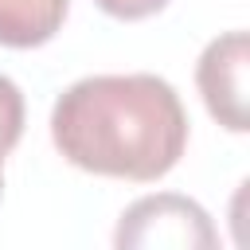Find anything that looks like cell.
<instances>
[{"label": "cell", "instance_id": "1", "mask_svg": "<svg viewBox=\"0 0 250 250\" xmlns=\"http://www.w3.org/2000/svg\"><path fill=\"white\" fill-rule=\"evenodd\" d=\"M51 141L90 176L152 184L180 164L188 113L172 82L156 74H90L59 94Z\"/></svg>", "mask_w": 250, "mask_h": 250}, {"label": "cell", "instance_id": "2", "mask_svg": "<svg viewBox=\"0 0 250 250\" xmlns=\"http://www.w3.org/2000/svg\"><path fill=\"white\" fill-rule=\"evenodd\" d=\"M113 242L125 250H160V246H172V250H211L219 246V230L211 227V215L188 199V195H176V191H156V195H145L137 203L125 207L121 223H117V234Z\"/></svg>", "mask_w": 250, "mask_h": 250}, {"label": "cell", "instance_id": "3", "mask_svg": "<svg viewBox=\"0 0 250 250\" xmlns=\"http://www.w3.org/2000/svg\"><path fill=\"white\" fill-rule=\"evenodd\" d=\"M246 66H250V39H246L242 27L215 35L203 47L199 62H195V86L203 94V105L230 133H246L250 129Z\"/></svg>", "mask_w": 250, "mask_h": 250}, {"label": "cell", "instance_id": "4", "mask_svg": "<svg viewBox=\"0 0 250 250\" xmlns=\"http://www.w3.org/2000/svg\"><path fill=\"white\" fill-rule=\"evenodd\" d=\"M70 0H0V47H43L59 35Z\"/></svg>", "mask_w": 250, "mask_h": 250}, {"label": "cell", "instance_id": "5", "mask_svg": "<svg viewBox=\"0 0 250 250\" xmlns=\"http://www.w3.org/2000/svg\"><path fill=\"white\" fill-rule=\"evenodd\" d=\"M20 137H23V94L8 74H0V164L20 145Z\"/></svg>", "mask_w": 250, "mask_h": 250}, {"label": "cell", "instance_id": "6", "mask_svg": "<svg viewBox=\"0 0 250 250\" xmlns=\"http://www.w3.org/2000/svg\"><path fill=\"white\" fill-rule=\"evenodd\" d=\"M94 4L113 20H145V16H156L160 8H168V0H94Z\"/></svg>", "mask_w": 250, "mask_h": 250}, {"label": "cell", "instance_id": "7", "mask_svg": "<svg viewBox=\"0 0 250 250\" xmlns=\"http://www.w3.org/2000/svg\"><path fill=\"white\" fill-rule=\"evenodd\" d=\"M0 195H4V172H0Z\"/></svg>", "mask_w": 250, "mask_h": 250}]
</instances>
